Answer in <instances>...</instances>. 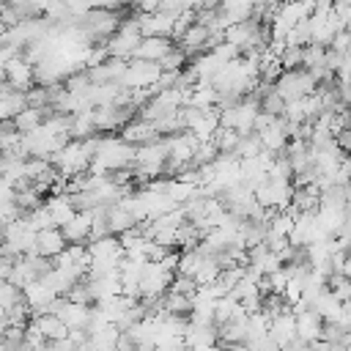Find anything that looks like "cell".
I'll list each match as a JSON object with an SVG mask.
<instances>
[{
    "label": "cell",
    "instance_id": "1",
    "mask_svg": "<svg viewBox=\"0 0 351 351\" xmlns=\"http://www.w3.org/2000/svg\"><path fill=\"white\" fill-rule=\"evenodd\" d=\"M134 159H137V148L129 145L126 140H121V134H101L90 173L93 176H112L118 170H132Z\"/></svg>",
    "mask_w": 351,
    "mask_h": 351
},
{
    "label": "cell",
    "instance_id": "2",
    "mask_svg": "<svg viewBox=\"0 0 351 351\" xmlns=\"http://www.w3.org/2000/svg\"><path fill=\"white\" fill-rule=\"evenodd\" d=\"M274 90L285 99V104H291V101L318 93V82L313 80V74L307 69H296V71H282V77L274 82Z\"/></svg>",
    "mask_w": 351,
    "mask_h": 351
},
{
    "label": "cell",
    "instance_id": "3",
    "mask_svg": "<svg viewBox=\"0 0 351 351\" xmlns=\"http://www.w3.org/2000/svg\"><path fill=\"white\" fill-rule=\"evenodd\" d=\"M162 80V69L159 63H148V60H129V69L121 80V85L126 90H156Z\"/></svg>",
    "mask_w": 351,
    "mask_h": 351
},
{
    "label": "cell",
    "instance_id": "4",
    "mask_svg": "<svg viewBox=\"0 0 351 351\" xmlns=\"http://www.w3.org/2000/svg\"><path fill=\"white\" fill-rule=\"evenodd\" d=\"M0 69H3V85H8V88L19 90V93H27V90L36 88V66L27 63L25 55L8 60V63L0 66Z\"/></svg>",
    "mask_w": 351,
    "mask_h": 351
},
{
    "label": "cell",
    "instance_id": "5",
    "mask_svg": "<svg viewBox=\"0 0 351 351\" xmlns=\"http://www.w3.org/2000/svg\"><path fill=\"white\" fill-rule=\"evenodd\" d=\"M173 280H176V274L167 271L162 263H148L143 282H140V299H165Z\"/></svg>",
    "mask_w": 351,
    "mask_h": 351
},
{
    "label": "cell",
    "instance_id": "6",
    "mask_svg": "<svg viewBox=\"0 0 351 351\" xmlns=\"http://www.w3.org/2000/svg\"><path fill=\"white\" fill-rule=\"evenodd\" d=\"M90 310L88 304H77V302H69L66 296L55 302L52 313L69 326V332H88V324H90Z\"/></svg>",
    "mask_w": 351,
    "mask_h": 351
},
{
    "label": "cell",
    "instance_id": "7",
    "mask_svg": "<svg viewBox=\"0 0 351 351\" xmlns=\"http://www.w3.org/2000/svg\"><path fill=\"white\" fill-rule=\"evenodd\" d=\"M324 326H326V321L315 313V310H299L296 313V337L304 343V346H315V343H321V337H324Z\"/></svg>",
    "mask_w": 351,
    "mask_h": 351
},
{
    "label": "cell",
    "instance_id": "8",
    "mask_svg": "<svg viewBox=\"0 0 351 351\" xmlns=\"http://www.w3.org/2000/svg\"><path fill=\"white\" fill-rule=\"evenodd\" d=\"M121 140H126L129 145L134 148H143V145H151V143H159L162 134L156 132V126L145 118H134L123 132H121Z\"/></svg>",
    "mask_w": 351,
    "mask_h": 351
},
{
    "label": "cell",
    "instance_id": "9",
    "mask_svg": "<svg viewBox=\"0 0 351 351\" xmlns=\"http://www.w3.org/2000/svg\"><path fill=\"white\" fill-rule=\"evenodd\" d=\"M176 47H178V44H176L173 38H159V36H154V38H143L132 60H148V63H162V60H165V58H167V55H170V52H173Z\"/></svg>",
    "mask_w": 351,
    "mask_h": 351
},
{
    "label": "cell",
    "instance_id": "10",
    "mask_svg": "<svg viewBox=\"0 0 351 351\" xmlns=\"http://www.w3.org/2000/svg\"><path fill=\"white\" fill-rule=\"evenodd\" d=\"M60 230H63V236H66L69 244H82V247H88L90 239H93V214L77 211V217H74L69 225H63Z\"/></svg>",
    "mask_w": 351,
    "mask_h": 351
},
{
    "label": "cell",
    "instance_id": "11",
    "mask_svg": "<svg viewBox=\"0 0 351 351\" xmlns=\"http://www.w3.org/2000/svg\"><path fill=\"white\" fill-rule=\"evenodd\" d=\"M69 241L63 236L60 228H49V230H41L38 233V241H36V255L41 258H49V261H58L63 252H66Z\"/></svg>",
    "mask_w": 351,
    "mask_h": 351
},
{
    "label": "cell",
    "instance_id": "12",
    "mask_svg": "<svg viewBox=\"0 0 351 351\" xmlns=\"http://www.w3.org/2000/svg\"><path fill=\"white\" fill-rule=\"evenodd\" d=\"M269 337H271L280 348H285V346H291L293 340H299V337H296V313H293V310H285V313H280L277 318H271Z\"/></svg>",
    "mask_w": 351,
    "mask_h": 351
},
{
    "label": "cell",
    "instance_id": "13",
    "mask_svg": "<svg viewBox=\"0 0 351 351\" xmlns=\"http://www.w3.org/2000/svg\"><path fill=\"white\" fill-rule=\"evenodd\" d=\"M44 206H47L55 228H63V225H69L77 217V206H74L71 195H47Z\"/></svg>",
    "mask_w": 351,
    "mask_h": 351
},
{
    "label": "cell",
    "instance_id": "14",
    "mask_svg": "<svg viewBox=\"0 0 351 351\" xmlns=\"http://www.w3.org/2000/svg\"><path fill=\"white\" fill-rule=\"evenodd\" d=\"M38 332H41V337L47 340V343H58V340H66L71 332H69V326L55 315V313H44V315H33V321H30Z\"/></svg>",
    "mask_w": 351,
    "mask_h": 351
},
{
    "label": "cell",
    "instance_id": "15",
    "mask_svg": "<svg viewBox=\"0 0 351 351\" xmlns=\"http://www.w3.org/2000/svg\"><path fill=\"white\" fill-rule=\"evenodd\" d=\"M27 110V96L3 85V93H0V115H3V123L5 121H14L16 115H22Z\"/></svg>",
    "mask_w": 351,
    "mask_h": 351
},
{
    "label": "cell",
    "instance_id": "16",
    "mask_svg": "<svg viewBox=\"0 0 351 351\" xmlns=\"http://www.w3.org/2000/svg\"><path fill=\"white\" fill-rule=\"evenodd\" d=\"M107 222H110V233L112 236H123V233H129V230H134L140 222L134 219V214L123 206V203H118V206H112V208H107Z\"/></svg>",
    "mask_w": 351,
    "mask_h": 351
},
{
    "label": "cell",
    "instance_id": "17",
    "mask_svg": "<svg viewBox=\"0 0 351 351\" xmlns=\"http://www.w3.org/2000/svg\"><path fill=\"white\" fill-rule=\"evenodd\" d=\"M310 310H315V313L329 324V321H335V318L343 313V302H340V299L326 288V291H324V293L310 304Z\"/></svg>",
    "mask_w": 351,
    "mask_h": 351
},
{
    "label": "cell",
    "instance_id": "18",
    "mask_svg": "<svg viewBox=\"0 0 351 351\" xmlns=\"http://www.w3.org/2000/svg\"><path fill=\"white\" fill-rule=\"evenodd\" d=\"M263 154V145H261V137L258 134H244L241 140H239V148H236V159L239 162H244V159H258Z\"/></svg>",
    "mask_w": 351,
    "mask_h": 351
},
{
    "label": "cell",
    "instance_id": "19",
    "mask_svg": "<svg viewBox=\"0 0 351 351\" xmlns=\"http://www.w3.org/2000/svg\"><path fill=\"white\" fill-rule=\"evenodd\" d=\"M22 299H25V296H22V291H19L14 282L3 280V285H0V307H3V313L14 310V307H16Z\"/></svg>",
    "mask_w": 351,
    "mask_h": 351
},
{
    "label": "cell",
    "instance_id": "20",
    "mask_svg": "<svg viewBox=\"0 0 351 351\" xmlns=\"http://www.w3.org/2000/svg\"><path fill=\"white\" fill-rule=\"evenodd\" d=\"M335 16H337V22H340L343 30H351V0L335 3Z\"/></svg>",
    "mask_w": 351,
    "mask_h": 351
},
{
    "label": "cell",
    "instance_id": "21",
    "mask_svg": "<svg viewBox=\"0 0 351 351\" xmlns=\"http://www.w3.org/2000/svg\"><path fill=\"white\" fill-rule=\"evenodd\" d=\"M343 274L351 280V255H348V258H346V263H343Z\"/></svg>",
    "mask_w": 351,
    "mask_h": 351
},
{
    "label": "cell",
    "instance_id": "22",
    "mask_svg": "<svg viewBox=\"0 0 351 351\" xmlns=\"http://www.w3.org/2000/svg\"><path fill=\"white\" fill-rule=\"evenodd\" d=\"M77 351H93V346H90V343H88V346H80V348H77Z\"/></svg>",
    "mask_w": 351,
    "mask_h": 351
},
{
    "label": "cell",
    "instance_id": "23",
    "mask_svg": "<svg viewBox=\"0 0 351 351\" xmlns=\"http://www.w3.org/2000/svg\"><path fill=\"white\" fill-rule=\"evenodd\" d=\"M217 351H228V348H225V346H219V348H217Z\"/></svg>",
    "mask_w": 351,
    "mask_h": 351
}]
</instances>
